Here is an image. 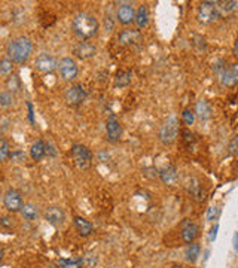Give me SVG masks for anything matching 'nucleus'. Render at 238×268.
Wrapping results in <instances>:
<instances>
[{
	"label": "nucleus",
	"mask_w": 238,
	"mask_h": 268,
	"mask_svg": "<svg viewBox=\"0 0 238 268\" xmlns=\"http://www.w3.org/2000/svg\"><path fill=\"white\" fill-rule=\"evenodd\" d=\"M72 27L80 39H91L99 31V21L94 15L88 12H80L73 18Z\"/></svg>",
	"instance_id": "obj_1"
},
{
	"label": "nucleus",
	"mask_w": 238,
	"mask_h": 268,
	"mask_svg": "<svg viewBox=\"0 0 238 268\" xmlns=\"http://www.w3.org/2000/svg\"><path fill=\"white\" fill-rule=\"evenodd\" d=\"M6 54H8V58L12 60L14 63H18V64L26 63L31 54L30 39H27L24 36L14 39L12 42H9V45L6 48Z\"/></svg>",
	"instance_id": "obj_2"
},
{
	"label": "nucleus",
	"mask_w": 238,
	"mask_h": 268,
	"mask_svg": "<svg viewBox=\"0 0 238 268\" xmlns=\"http://www.w3.org/2000/svg\"><path fill=\"white\" fill-rule=\"evenodd\" d=\"M213 69L223 86H232L238 83V63L228 64L226 61L219 60Z\"/></svg>",
	"instance_id": "obj_3"
},
{
	"label": "nucleus",
	"mask_w": 238,
	"mask_h": 268,
	"mask_svg": "<svg viewBox=\"0 0 238 268\" xmlns=\"http://www.w3.org/2000/svg\"><path fill=\"white\" fill-rule=\"evenodd\" d=\"M179 134V121L176 116H170L159 130V140L164 145H171L176 142Z\"/></svg>",
	"instance_id": "obj_4"
},
{
	"label": "nucleus",
	"mask_w": 238,
	"mask_h": 268,
	"mask_svg": "<svg viewBox=\"0 0 238 268\" xmlns=\"http://www.w3.org/2000/svg\"><path fill=\"white\" fill-rule=\"evenodd\" d=\"M197 18H198V21L203 23V24H210L216 18H219V14H217V2H210V0L201 2L200 6H198Z\"/></svg>",
	"instance_id": "obj_5"
},
{
	"label": "nucleus",
	"mask_w": 238,
	"mask_h": 268,
	"mask_svg": "<svg viewBox=\"0 0 238 268\" xmlns=\"http://www.w3.org/2000/svg\"><path fill=\"white\" fill-rule=\"evenodd\" d=\"M72 157L75 160V164L80 170H88L92 164V154L83 145H73L72 146Z\"/></svg>",
	"instance_id": "obj_6"
},
{
	"label": "nucleus",
	"mask_w": 238,
	"mask_h": 268,
	"mask_svg": "<svg viewBox=\"0 0 238 268\" xmlns=\"http://www.w3.org/2000/svg\"><path fill=\"white\" fill-rule=\"evenodd\" d=\"M3 204H5V209L8 212H20L21 207H23V197H21V192L17 191V189H8L5 197H3Z\"/></svg>",
	"instance_id": "obj_7"
},
{
	"label": "nucleus",
	"mask_w": 238,
	"mask_h": 268,
	"mask_svg": "<svg viewBox=\"0 0 238 268\" xmlns=\"http://www.w3.org/2000/svg\"><path fill=\"white\" fill-rule=\"evenodd\" d=\"M58 69H60L61 78L67 82H72L78 78V66L75 63V60H72L70 57L61 58L58 63Z\"/></svg>",
	"instance_id": "obj_8"
},
{
	"label": "nucleus",
	"mask_w": 238,
	"mask_h": 268,
	"mask_svg": "<svg viewBox=\"0 0 238 268\" xmlns=\"http://www.w3.org/2000/svg\"><path fill=\"white\" fill-rule=\"evenodd\" d=\"M85 97H86V93H85L83 86L79 83H75V85L69 86L67 91H66V102L72 106H79L80 103L85 100Z\"/></svg>",
	"instance_id": "obj_9"
},
{
	"label": "nucleus",
	"mask_w": 238,
	"mask_h": 268,
	"mask_svg": "<svg viewBox=\"0 0 238 268\" xmlns=\"http://www.w3.org/2000/svg\"><path fill=\"white\" fill-rule=\"evenodd\" d=\"M57 67H58V61H57V58L53 57L51 54L43 53L36 58V69H37L39 72L50 73V72H54Z\"/></svg>",
	"instance_id": "obj_10"
},
{
	"label": "nucleus",
	"mask_w": 238,
	"mask_h": 268,
	"mask_svg": "<svg viewBox=\"0 0 238 268\" xmlns=\"http://www.w3.org/2000/svg\"><path fill=\"white\" fill-rule=\"evenodd\" d=\"M198 233H200V228L195 222L186 219L185 222L182 224V240L187 244L194 243V240L198 237Z\"/></svg>",
	"instance_id": "obj_11"
},
{
	"label": "nucleus",
	"mask_w": 238,
	"mask_h": 268,
	"mask_svg": "<svg viewBox=\"0 0 238 268\" xmlns=\"http://www.w3.org/2000/svg\"><path fill=\"white\" fill-rule=\"evenodd\" d=\"M121 124L118 121V118L115 115H112L106 122V134H107V140L109 142H118L119 137H121Z\"/></svg>",
	"instance_id": "obj_12"
},
{
	"label": "nucleus",
	"mask_w": 238,
	"mask_h": 268,
	"mask_svg": "<svg viewBox=\"0 0 238 268\" xmlns=\"http://www.w3.org/2000/svg\"><path fill=\"white\" fill-rule=\"evenodd\" d=\"M116 15H118L119 23H122L125 26L131 24L132 21L135 20V11H134L132 5H130V3H122L118 8V14Z\"/></svg>",
	"instance_id": "obj_13"
},
{
	"label": "nucleus",
	"mask_w": 238,
	"mask_h": 268,
	"mask_svg": "<svg viewBox=\"0 0 238 268\" xmlns=\"http://www.w3.org/2000/svg\"><path fill=\"white\" fill-rule=\"evenodd\" d=\"M141 40V34L138 30H124L119 37H118V42L119 45L122 47H130V45H135L137 42Z\"/></svg>",
	"instance_id": "obj_14"
},
{
	"label": "nucleus",
	"mask_w": 238,
	"mask_h": 268,
	"mask_svg": "<svg viewBox=\"0 0 238 268\" xmlns=\"http://www.w3.org/2000/svg\"><path fill=\"white\" fill-rule=\"evenodd\" d=\"M73 53H75V55H76V57H79V58H82V60H86V58H91V57H94V55H96V53H97V50H96V47H94L92 43L82 40V42H79V43L75 47Z\"/></svg>",
	"instance_id": "obj_15"
},
{
	"label": "nucleus",
	"mask_w": 238,
	"mask_h": 268,
	"mask_svg": "<svg viewBox=\"0 0 238 268\" xmlns=\"http://www.w3.org/2000/svg\"><path fill=\"white\" fill-rule=\"evenodd\" d=\"M64 217H66L64 210L61 207H57V206L46 209V212H45V219L53 225H61L64 222Z\"/></svg>",
	"instance_id": "obj_16"
},
{
	"label": "nucleus",
	"mask_w": 238,
	"mask_h": 268,
	"mask_svg": "<svg viewBox=\"0 0 238 268\" xmlns=\"http://www.w3.org/2000/svg\"><path fill=\"white\" fill-rule=\"evenodd\" d=\"M159 176H161V179L165 185H174L179 179V171L174 165H168L159 173Z\"/></svg>",
	"instance_id": "obj_17"
},
{
	"label": "nucleus",
	"mask_w": 238,
	"mask_h": 268,
	"mask_svg": "<svg viewBox=\"0 0 238 268\" xmlns=\"http://www.w3.org/2000/svg\"><path fill=\"white\" fill-rule=\"evenodd\" d=\"M30 155L34 161H40L45 155H46V143L42 142V140H37L31 145V149H30Z\"/></svg>",
	"instance_id": "obj_18"
},
{
	"label": "nucleus",
	"mask_w": 238,
	"mask_h": 268,
	"mask_svg": "<svg viewBox=\"0 0 238 268\" xmlns=\"http://www.w3.org/2000/svg\"><path fill=\"white\" fill-rule=\"evenodd\" d=\"M75 227H76L78 233H79L82 237H88V236L92 233V225H91V222L86 220V219H83V217H80V216H76V217H75Z\"/></svg>",
	"instance_id": "obj_19"
},
{
	"label": "nucleus",
	"mask_w": 238,
	"mask_h": 268,
	"mask_svg": "<svg viewBox=\"0 0 238 268\" xmlns=\"http://www.w3.org/2000/svg\"><path fill=\"white\" fill-rule=\"evenodd\" d=\"M135 24L138 28H145V27L148 26V23H149V12H148V8H146V5H141L138 9H137V12H135Z\"/></svg>",
	"instance_id": "obj_20"
},
{
	"label": "nucleus",
	"mask_w": 238,
	"mask_h": 268,
	"mask_svg": "<svg viewBox=\"0 0 238 268\" xmlns=\"http://www.w3.org/2000/svg\"><path fill=\"white\" fill-rule=\"evenodd\" d=\"M200 250H201L200 244H197V243H191L185 250L186 261L191 262V264L197 262V259H198V256H200Z\"/></svg>",
	"instance_id": "obj_21"
},
{
	"label": "nucleus",
	"mask_w": 238,
	"mask_h": 268,
	"mask_svg": "<svg viewBox=\"0 0 238 268\" xmlns=\"http://www.w3.org/2000/svg\"><path fill=\"white\" fill-rule=\"evenodd\" d=\"M132 73L131 70H121L116 78H115V86H119V88H124V86H128L131 83Z\"/></svg>",
	"instance_id": "obj_22"
},
{
	"label": "nucleus",
	"mask_w": 238,
	"mask_h": 268,
	"mask_svg": "<svg viewBox=\"0 0 238 268\" xmlns=\"http://www.w3.org/2000/svg\"><path fill=\"white\" fill-rule=\"evenodd\" d=\"M197 115H198L200 119H209L212 116V107H210V105L207 102H204V100L198 102V105H197Z\"/></svg>",
	"instance_id": "obj_23"
},
{
	"label": "nucleus",
	"mask_w": 238,
	"mask_h": 268,
	"mask_svg": "<svg viewBox=\"0 0 238 268\" xmlns=\"http://www.w3.org/2000/svg\"><path fill=\"white\" fill-rule=\"evenodd\" d=\"M21 213H23V216L26 217L27 220H34L39 216V210H37V207L34 204H23Z\"/></svg>",
	"instance_id": "obj_24"
},
{
	"label": "nucleus",
	"mask_w": 238,
	"mask_h": 268,
	"mask_svg": "<svg viewBox=\"0 0 238 268\" xmlns=\"http://www.w3.org/2000/svg\"><path fill=\"white\" fill-rule=\"evenodd\" d=\"M83 264V259L82 258H63L58 261V265L60 268H80Z\"/></svg>",
	"instance_id": "obj_25"
},
{
	"label": "nucleus",
	"mask_w": 238,
	"mask_h": 268,
	"mask_svg": "<svg viewBox=\"0 0 238 268\" xmlns=\"http://www.w3.org/2000/svg\"><path fill=\"white\" fill-rule=\"evenodd\" d=\"M12 70H14V61L9 60V58H3L0 61V75L8 76V75L12 73Z\"/></svg>",
	"instance_id": "obj_26"
},
{
	"label": "nucleus",
	"mask_w": 238,
	"mask_h": 268,
	"mask_svg": "<svg viewBox=\"0 0 238 268\" xmlns=\"http://www.w3.org/2000/svg\"><path fill=\"white\" fill-rule=\"evenodd\" d=\"M9 157H11V148H9V143H8L3 137H0V162L6 161Z\"/></svg>",
	"instance_id": "obj_27"
},
{
	"label": "nucleus",
	"mask_w": 238,
	"mask_h": 268,
	"mask_svg": "<svg viewBox=\"0 0 238 268\" xmlns=\"http://www.w3.org/2000/svg\"><path fill=\"white\" fill-rule=\"evenodd\" d=\"M14 103V94L9 93V91H3L0 93V105L3 107L11 106Z\"/></svg>",
	"instance_id": "obj_28"
},
{
	"label": "nucleus",
	"mask_w": 238,
	"mask_h": 268,
	"mask_svg": "<svg viewBox=\"0 0 238 268\" xmlns=\"http://www.w3.org/2000/svg\"><path fill=\"white\" fill-rule=\"evenodd\" d=\"M8 90L9 93H17L20 90V79L18 76H12L8 79Z\"/></svg>",
	"instance_id": "obj_29"
},
{
	"label": "nucleus",
	"mask_w": 238,
	"mask_h": 268,
	"mask_svg": "<svg viewBox=\"0 0 238 268\" xmlns=\"http://www.w3.org/2000/svg\"><path fill=\"white\" fill-rule=\"evenodd\" d=\"M182 119H183V122H185L186 125H192L194 121H195V113L192 110L186 109V110H183V113H182Z\"/></svg>",
	"instance_id": "obj_30"
},
{
	"label": "nucleus",
	"mask_w": 238,
	"mask_h": 268,
	"mask_svg": "<svg viewBox=\"0 0 238 268\" xmlns=\"http://www.w3.org/2000/svg\"><path fill=\"white\" fill-rule=\"evenodd\" d=\"M229 154H232V155L238 154V136H235V137L229 142Z\"/></svg>",
	"instance_id": "obj_31"
},
{
	"label": "nucleus",
	"mask_w": 238,
	"mask_h": 268,
	"mask_svg": "<svg viewBox=\"0 0 238 268\" xmlns=\"http://www.w3.org/2000/svg\"><path fill=\"white\" fill-rule=\"evenodd\" d=\"M12 219L11 217H8V216H3V217H0V225H3V227H6V228H11L12 227Z\"/></svg>",
	"instance_id": "obj_32"
},
{
	"label": "nucleus",
	"mask_w": 238,
	"mask_h": 268,
	"mask_svg": "<svg viewBox=\"0 0 238 268\" xmlns=\"http://www.w3.org/2000/svg\"><path fill=\"white\" fill-rule=\"evenodd\" d=\"M217 213H219L217 207H210L209 212H207V219H209V220H214V219L217 217Z\"/></svg>",
	"instance_id": "obj_33"
},
{
	"label": "nucleus",
	"mask_w": 238,
	"mask_h": 268,
	"mask_svg": "<svg viewBox=\"0 0 238 268\" xmlns=\"http://www.w3.org/2000/svg\"><path fill=\"white\" fill-rule=\"evenodd\" d=\"M216 233H217V225H214L212 230H210V236H209V240L213 241L216 239Z\"/></svg>",
	"instance_id": "obj_34"
},
{
	"label": "nucleus",
	"mask_w": 238,
	"mask_h": 268,
	"mask_svg": "<svg viewBox=\"0 0 238 268\" xmlns=\"http://www.w3.org/2000/svg\"><path fill=\"white\" fill-rule=\"evenodd\" d=\"M234 249H235V250H238V233H235V234H234Z\"/></svg>",
	"instance_id": "obj_35"
},
{
	"label": "nucleus",
	"mask_w": 238,
	"mask_h": 268,
	"mask_svg": "<svg viewBox=\"0 0 238 268\" xmlns=\"http://www.w3.org/2000/svg\"><path fill=\"white\" fill-rule=\"evenodd\" d=\"M234 51H235V55L238 57V37L237 40H235V45H234Z\"/></svg>",
	"instance_id": "obj_36"
},
{
	"label": "nucleus",
	"mask_w": 238,
	"mask_h": 268,
	"mask_svg": "<svg viewBox=\"0 0 238 268\" xmlns=\"http://www.w3.org/2000/svg\"><path fill=\"white\" fill-rule=\"evenodd\" d=\"M3 255H5V252H3V247L0 246V262H2V259H3Z\"/></svg>",
	"instance_id": "obj_37"
},
{
	"label": "nucleus",
	"mask_w": 238,
	"mask_h": 268,
	"mask_svg": "<svg viewBox=\"0 0 238 268\" xmlns=\"http://www.w3.org/2000/svg\"><path fill=\"white\" fill-rule=\"evenodd\" d=\"M171 268H185V267H183V265H177V264H176V265H173Z\"/></svg>",
	"instance_id": "obj_38"
},
{
	"label": "nucleus",
	"mask_w": 238,
	"mask_h": 268,
	"mask_svg": "<svg viewBox=\"0 0 238 268\" xmlns=\"http://www.w3.org/2000/svg\"><path fill=\"white\" fill-rule=\"evenodd\" d=\"M48 268H57V267H54V265H50V267H48Z\"/></svg>",
	"instance_id": "obj_39"
}]
</instances>
